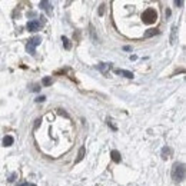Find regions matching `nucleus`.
Returning <instances> with one entry per match:
<instances>
[{
  "mask_svg": "<svg viewBox=\"0 0 186 186\" xmlns=\"http://www.w3.org/2000/svg\"><path fill=\"white\" fill-rule=\"evenodd\" d=\"M170 155H172V149L168 148V146H165V148L162 149V159H163V160L169 159Z\"/></svg>",
  "mask_w": 186,
  "mask_h": 186,
  "instance_id": "7",
  "label": "nucleus"
},
{
  "mask_svg": "<svg viewBox=\"0 0 186 186\" xmlns=\"http://www.w3.org/2000/svg\"><path fill=\"white\" fill-rule=\"evenodd\" d=\"M142 20L145 24H152L155 23L156 20H158V12L153 9V7H149V9H146L145 13L142 14Z\"/></svg>",
  "mask_w": 186,
  "mask_h": 186,
  "instance_id": "2",
  "label": "nucleus"
},
{
  "mask_svg": "<svg viewBox=\"0 0 186 186\" xmlns=\"http://www.w3.org/2000/svg\"><path fill=\"white\" fill-rule=\"evenodd\" d=\"M115 73L122 74V76H125V78H128V79H133V73L132 72H129V70H120V69H116Z\"/></svg>",
  "mask_w": 186,
  "mask_h": 186,
  "instance_id": "8",
  "label": "nucleus"
},
{
  "mask_svg": "<svg viewBox=\"0 0 186 186\" xmlns=\"http://www.w3.org/2000/svg\"><path fill=\"white\" fill-rule=\"evenodd\" d=\"M175 36H176V26H173L172 27V39H170L172 43H175Z\"/></svg>",
  "mask_w": 186,
  "mask_h": 186,
  "instance_id": "14",
  "label": "nucleus"
},
{
  "mask_svg": "<svg viewBox=\"0 0 186 186\" xmlns=\"http://www.w3.org/2000/svg\"><path fill=\"white\" fill-rule=\"evenodd\" d=\"M44 100H46L44 96H39V98H36V102H39V103H40V102H44Z\"/></svg>",
  "mask_w": 186,
  "mask_h": 186,
  "instance_id": "15",
  "label": "nucleus"
},
{
  "mask_svg": "<svg viewBox=\"0 0 186 186\" xmlns=\"http://www.w3.org/2000/svg\"><path fill=\"white\" fill-rule=\"evenodd\" d=\"M103 10H105V6L102 4V6H100V9H99V14H100V16L103 14Z\"/></svg>",
  "mask_w": 186,
  "mask_h": 186,
  "instance_id": "18",
  "label": "nucleus"
},
{
  "mask_svg": "<svg viewBox=\"0 0 186 186\" xmlns=\"http://www.w3.org/2000/svg\"><path fill=\"white\" fill-rule=\"evenodd\" d=\"M3 145L4 146H12L13 145V138H12V136H4L3 138Z\"/></svg>",
  "mask_w": 186,
  "mask_h": 186,
  "instance_id": "11",
  "label": "nucleus"
},
{
  "mask_svg": "<svg viewBox=\"0 0 186 186\" xmlns=\"http://www.w3.org/2000/svg\"><path fill=\"white\" fill-rule=\"evenodd\" d=\"M42 83H43L44 86H50L52 83H53V80H52V78H49L48 76V78H44L43 80H42Z\"/></svg>",
  "mask_w": 186,
  "mask_h": 186,
  "instance_id": "12",
  "label": "nucleus"
},
{
  "mask_svg": "<svg viewBox=\"0 0 186 186\" xmlns=\"http://www.w3.org/2000/svg\"><path fill=\"white\" fill-rule=\"evenodd\" d=\"M40 43H42V37H40V36H34V37H32L30 40L27 42V44H26V50H27V53L34 54V52H36V48H37V46H39Z\"/></svg>",
  "mask_w": 186,
  "mask_h": 186,
  "instance_id": "3",
  "label": "nucleus"
},
{
  "mask_svg": "<svg viewBox=\"0 0 186 186\" xmlns=\"http://www.w3.org/2000/svg\"><path fill=\"white\" fill-rule=\"evenodd\" d=\"M172 178L175 182H183L185 180V165L176 162L172 168Z\"/></svg>",
  "mask_w": 186,
  "mask_h": 186,
  "instance_id": "1",
  "label": "nucleus"
},
{
  "mask_svg": "<svg viewBox=\"0 0 186 186\" xmlns=\"http://www.w3.org/2000/svg\"><path fill=\"white\" fill-rule=\"evenodd\" d=\"M40 27H42V23L39 20H30L27 23V30L29 32H37L40 30Z\"/></svg>",
  "mask_w": 186,
  "mask_h": 186,
  "instance_id": "4",
  "label": "nucleus"
},
{
  "mask_svg": "<svg viewBox=\"0 0 186 186\" xmlns=\"http://www.w3.org/2000/svg\"><path fill=\"white\" fill-rule=\"evenodd\" d=\"M175 4H176V6H183V2H179V0H176Z\"/></svg>",
  "mask_w": 186,
  "mask_h": 186,
  "instance_id": "19",
  "label": "nucleus"
},
{
  "mask_svg": "<svg viewBox=\"0 0 186 186\" xmlns=\"http://www.w3.org/2000/svg\"><path fill=\"white\" fill-rule=\"evenodd\" d=\"M17 186H36L34 183H27V182H24V183H20V185H17Z\"/></svg>",
  "mask_w": 186,
  "mask_h": 186,
  "instance_id": "16",
  "label": "nucleus"
},
{
  "mask_svg": "<svg viewBox=\"0 0 186 186\" xmlns=\"http://www.w3.org/2000/svg\"><path fill=\"white\" fill-rule=\"evenodd\" d=\"M62 42H63V46H64V48H66V49H70V43H69V40H68V39H66V37H62Z\"/></svg>",
  "mask_w": 186,
  "mask_h": 186,
  "instance_id": "13",
  "label": "nucleus"
},
{
  "mask_svg": "<svg viewBox=\"0 0 186 186\" xmlns=\"http://www.w3.org/2000/svg\"><path fill=\"white\" fill-rule=\"evenodd\" d=\"M108 125L110 126V128L113 129V130H116V126H113V123H112V120H110V119H109V120H108Z\"/></svg>",
  "mask_w": 186,
  "mask_h": 186,
  "instance_id": "17",
  "label": "nucleus"
},
{
  "mask_svg": "<svg viewBox=\"0 0 186 186\" xmlns=\"http://www.w3.org/2000/svg\"><path fill=\"white\" fill-rule=\"evenodd\" d=\"M110 158H112V160L115 163H119L120 160H122V156H120V153L118 152V150H112L110 152Z\"/></svg>",
  "mask_w": 186,
  "mask_h": 186,
  "instance_id": "6",
  "label": "nucleus"
},
{
  "mask_svg": "<svg viewBox=\"0 0 186 186\" xmlns=\"http://www.w3.org/2000/svg\"><path fill=\"white\" fill-rule=\"evenodd\" d=\"M85 150H86L85 146H82V148L79 149V156H78V159H76V163H79L82 159H83V158H85Z\"/></svg>",
  "mask_w": 186,
  "mask_h": 186,
  "instance_id": "10",
  "label": "nucleus"
},
{
  "mask_svg": "<svg viewBox=\"0 0 186 186\" xmlns=\"http://www.w3.org/2000/svg\"><path fill=\"white\" fill-rule=\"evenodd\" d=\"M156 34H159V30L158 29H149V30L145 32V37H152V36H156Z\"/></svg>",
  "mask_w": 186,
  "mask_h": 186,
  "instance_id": "9",
  "label": "nucleus"
},
{
  "mask_svg": "<svg viewBox=\"0 0 186 186\" xmlns=\"http://www.w3.org/2000/svg\"><path fill=\"white\" fill-rule=\"evenodd\" d=\"M40 7L43 9L46 13H48V16H52L53 14V9H52V4L50 2H48V0H43V2H40Z\"/></svg>",
  "mask_w": 186,
  "mask_h": 186,
  "instance_id": "5",
  "label": "nucleus"
}]
</instances>
